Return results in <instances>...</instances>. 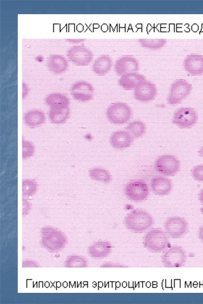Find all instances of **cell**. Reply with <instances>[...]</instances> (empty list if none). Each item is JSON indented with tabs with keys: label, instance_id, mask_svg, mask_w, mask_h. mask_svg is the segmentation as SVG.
<instances>
[{
	"label": "cell",
	"instance_id": "6da1fadb",
	"mask_svg": "<svg viewBox=\"0 0 203 304\" xmlns=\"http://www.w3.org/2000/svg\"><path fill=\"white\" fill-rule=\"evenodd\" d=\"M154 223L152 216L142 209H135L124 217V224L127 229L136 233H141L149 230Z\"/></svg>",
	"mask_w": 203,
	"mask_h": 304
},
{
	"label": "cell",
	"instance_id": "7a4b0ae2",
	"mask_svg": "<svg viewBox=\"0 0 203 304\" xmlns=\"http://www.w3.org/2000/svg\"><path fill=\"white\" fill-rule=\"evenodd\" d=\"M41 242L47 250L55 252L61 250L66 244V238L60 230L52 226L42 228Z\"/></svg>",
	"mask_w": 203,
	"mask_h": 304
},
{
	"label": "cell",
	"instance_id": "3957f363",
	"mask_svg": "<svg viewBox=\"0 0 203 304\" xmlns=\"http://www.w3.org/2000/svg\"><path fill=\"white\" fill-rule=\"evenodd\" d=\"M168 236L164 231L154 228L149 231L144 238L145 247L153 252L164 251L170 247Z\"/></svg>",
	"mask_w": 203,
	"mask_h": 304
},
{
	"label": "cell",
	"instance_id": "277c9868",
	"mask_svg": "<svg viewBox=\"0 0 203 304\" xmlns=\"http://www.w3.org/2000/svg\"><path fill=\"white\" fill-rule=\"evenodd\" d=\"M132 115L130 107L123 102L111 104L106 111V117L112 123L121 125L126 123Z\"/></svg>",
	"mask_w": 203,
	"mask_h": 304
},
{
	"label": "cell",
	"instance_id": "5b68a950",
	"mask_svg": "<svg viewBox=\"0 0 203 304\" xmlns=\"http://www.w3.org/2000/svg\"><path fill=\"white\" fill-rule=\"evenodd\" d=\"M187 256L184 249L179 246H173L167 248L161 257L162 265L166 268H180L186 261Z\"/></svg>",
	"mask_w": 203,
	"mask_h": 304
},
{
	"label": "cell",
	"instance_id": "8992f818",
	"mask_svg": "<svg viewBox=\"0 0 203 304\" xmlns=\"http://www.w3.org/2000/svg\"><path fill=\"white\" fill-rule=\"evenodd\" d=\"M147 183L142 179H134L128 182L124 187L126 196L133 202L145 200L149 195Z\"/></svg>",
	"mask_w": 203,
	"mask_h": 304
},
{
	"label": "cell",
	"instance_id": "52a82bcc",
	"mask_svg": "<svg viewBox=\"0 0 203 304\" xmlns=\"http://www.w3.org/2000/svg\"><path fill=\"white\" fill-rule=\"evenodd\" d=\"M192 89V85L187 81L183 79L175 81L170 88L168 103L171 105L179 103L189 95Z\"/></svg>",
	"mask_w": 203,
	"mask_h": 304
},
{
	"label": "cell",
	"instance_id": "ba28073f",
	"mask_svg": "<svg viewBox=\"0 0 203 304\" xmlns=\"http://www.w3.org/2000/svg\"><path fill=\"white\" fill-rule=\"evenodd\" d=\"M155 169L164 176H173L180 168V162L173 155H164L158 157L155 163Z\"/></svg>",
	"mask_w": 203,
	"mask_h": 304
},
{
	"label": "cell",
	"instance_id": "9c48e42d",
	"mask_svg": "<svg viewBox=\"0 0 203 304\" xmlns=\"http://www.w3.org/2000/svg\"><path fill=\"white\" fill-rule=\"evenodd\" d=\"M164 229L169 237L173 239L180 238L187 233L188 223L182 217L172 216L165 221Z\"/></svg>",
	"mask_w": 203,
	"mask_h": 304
},
{
	"label": "cell",
	"instance_id": "30bf717a",
	"mask_svg": "<svg viewBox=\"0 0 203 304\" xmlns=\"http://www.w3.org/2000/svg\"><path fill=\"white\" fill-rule=\"evenodd\" d=\"M198 115L195 110L191 107H182L174 113L172 122L181 128H190L197 122Z\"/></svg>",
	"mask_w": 203,
	"mask_h": 304
},
{
	"label": "cell",
	"instance_id": "8fae6325",
	"mask_svg": "<svg viewBox=\"0 0 203 304\" xmlns=\"http://www.w3.org/2000/svg\"><path fill=\"white\" fill-rule=\"evenodd\" d=\"M69 59L78 66L88 65L92 60V52L86 47L81 46H73L67 51Z\"/></svg>",
	"mask_w": 203,
	"mask_h": 304
},
{
	"label": "cell",
	"instance_id": "7c38bea8",
	"mask_svg": "<svg viewBox=\"0 0 203 304\" xmlns=\"http://www.w3.org/2000/svg\"><path fill=\"white\" fill-rule=\"evenodd\" d=\"M71 93L76 100L86 102L92 98L94 95V88L90 83L86 81H79L72 86Z\"/></svg>",
	"mask_w": 203,
	"mask_h": 304
},
{
	"label": "cell",
	"instance_id": "4fadbf2b",
	"mask_svg": "<svg viewBox=\"0 0 203 304\" xmlns=\"http://www.w3.org/2000/svg\"><path fill=\"white\" fill-rule=\"evenodd\" d=\"M157 94V88L153 83L144 81L133 90L134 97L136 100L147 102L152 100Z\"/></svg>",
	"mask_w": 203,
	"mask_h": 304
},
{
	"label": "cell",
	"instance_id": "5bb4252c",
	"mask_svg": "<svg viewBox=\"0 0 203 304\" xmlns=\"http://www.w3.org/2000/svg\"><path fill=\"white\" fill-rule=\"evenodd\" d=\"M114 69L118 75L137 72L139 69V63L133 57L125 56L119 58L115 62Z\"/></svg>",
	"mask_w": 203,
	"mask_h": 304
},
{
	"label": "cell",
	"instance_id": "9a60e30c",
	"mask_svg": "<svg viewBox=\"0 0 203 304\" xmlns=\"http://www.w3.org/2000/svg\"><path fill=\"white\" fill-rule=\"evenodd\" d=\"M185 70L189 74L197 76L203 73V56L199 54L187 56L184 62Z\"/></svg>",
	"mask_w": 203,
	"mask_h": 304
},
{
	"label": "cell",
	"instance_id": "2e32d148",
	"mask_svg": "<svg viewBox=\"0 0 203 304\" xmlns=\"http://www.w3.org/2000/svg\"><path fill=\"white\" fill-rule=\"evenodd\" d=\"M150 187L152 191L156 195L165 196L172 190V181L162 176H155L151 180Z\"/></svg>",
	"mask_w": 203,
	"mask_h": 304
},
{
	"label": "cell",
	"instance_id": "e0dca14e",
	"mask_svg": "<svg viewBox=\"0 0 203 304\" xmlns=\"http://www.w3.org/2000/svg\"><path fill=\"white\" fill-rule=\"evenodd\" d=\"M133 137L126 131L120 130L114 132L111 136V145L116 149H123L129 147L133 142Z\"/></svg>",
	"mask_w": 203,
	"mask_h": 304
},
{
	"label": "cell",
	"instance_id": "ac0fdd59",
	"mask_svg": "<svg viewBox=\"0 0 203 304\" xmlns=\"http://www.w3.org/2000/svg\"><path fill=\"white\" fill-rule=\"evenodd\" d=\"M145 77L137 72H130L121 76L119 80L120 86L124 90H134L145 81Z\"/></svg>",
	"mask_w": 203,
	"mask_h": 304
},
{
	"label": "cell",
	"instance_id": "d6986e66",
	"mask_svg": "<svg viewBox=\"0 0 203 304\" xmlns=\"http://www.w3.org/2000/svg\"><path fill=\"white\" fill-rule=\"evenodd\" d=\"M112 248V244L109 241H98L89 247L88 253L93 258H105L111 253Z\"/></svg>",
	"mask_w": 203,
	"mask_h": 304
},
{
	"label": "cell",
	"instance_id": "ffe728a7",
	"mask_svg": "<svg viewBox=\"0 0 203 304\" xmlns=\"http://www.w3.org/2000/svg\"><path fill=\"white\" fill-rule=\"evenodd\" d=\"M48 68L56 74L63 73L67 69L69 64L66 59L58 54L52 55L47 60Z\"/></svg>",
	"mask_w": 203,
	"mask_h": 304
},
{
	"label": "cell",
	"instance_id": "44dd1931",
	"mask_svg": "<svg viewBox=\"0 0 203 304\" xmlns=\"http://www.w3.org/2000/svg\"><path fill=\"white\" fill-rule=\"evenodd\" d=\"M113 65L112 58L104 55L97 58L92 65L93 72L98 75H105L111 69Z\"/></svg>",
	"mask_w": 203,
	"mask_h": 304
},
{
	"label": "cell",
	"instance_id": "7402d4cb",
	"mask_svg": "<svg viewBox=\"0 0 203 304\" xmlns=\"http://www.w3.org/2000/svg\"><path fill=\"white\" fill-rule=\"evenodd\" d=\"M45 102L50 108H69L70 101L64 95L55 93L48 95L45 98Z\"/></svg>",
	"mask_w": 203,
	"mask_h": 304
},
{
	"label": "cell",
	"instance_id": "603a6c76",
	"mask_svg": "<svg viewBox=\"0 0 203 304\" xmlns=\"http://www.w3.org/2000/svg\"><path fill=\"white\" fill-rule=\"evenodd\" d=\"M24 120L28 127L35 128L42 125L45 122L46 116L41 110L32 109L24 115Z\"/></svg>",
	"mask_w": 203,
	"mask_h": 304
},
{
	"label": "cell",
	"instance_id": "cb8c5ba5",
	"mask_svg": "<svg viewBox=\"0 0 203 304\" xmlns=\"http://www.w3.org/2000/svg\"><path fill=\"white\" fill-rule=\"evenodd\" d=\"M70 109L52 108L50 109L49 117L50 121L54 124H60L65 123L70 116Z\"/></svg>",
	"mask_w": 203,
	"mask_h": 304
},
{
	"label": "cell",
	"instance_id": "d4e9b609",
	"mask_svg": "<svg viewBox=\"0 0 203 304\" xmlns=\"http://www.w3.org/2000/svg\"><path fill=\"white\" fill-rule=\"evenodd\" d=\"M89 174L92 179L104 183H109L112 180L110 172L101 168H94L89 171Z\"/></svg>",
	"mask_w": 203,
	"mask_h": 304
},
{
	"label": "cell",
	"instance_id": "484cf974",
	"mask_svg": "<svg viewBox=\"0 0 203 304\" xmlns=\"http://www.w3.org/2000/svg\"><path fill=\"white\" fill-rule=\"evenodd\" d=\"M138 41L142 47L151 50H157L161 49L167 42L166 40L164 39H141Z\"/></svg>",
	"mask_w": 203,
	"mask_h": 304
},
{
	"label": "cell",
	"instance_id": "4316f807",
	"mask_svg": "<svg viewBox=\"0 0 203 304\" xmlns=\"http://www.w3.org/2000/svg\"><path fill=\"white\" fill-rule=\"evenodd\" d=\"M126 130L133 138H138L145 133L146 126L143 122L137 120L130 123L126 127Z\"/></svg>",
	"mask_w": 203,
	"mask_h": 304
},
{
	"label": "cell",
	"instance_id": "83f0119b",
	"mask_svg": "<svg viewBox=\"0 0 203 304\" xmlns=\"http://www.w3.org/2000/svg\"><path fill=\"white\" fill-rule=\"evenodd\" d=\"M22 195L23 196H31L38 188V183L34 179H26L22 181Z\"/></svg>",
	"mask_w": 203,
	"mask_h": 304
},
{
	"label": "cell",
	"instance_id": "f1b7e54d",
	"mask_svg": "<svg viewBox=\"0 0 203 304\" xmlns=\"http://www.w3.org/2000/svg\"><path fill=\"white\" fill-rule=\"evenodd\" d=\"M65 265L69 268L85 267L87 265V260L82 256L72 255L68 257L65 260Z\"/></svg>",
	"mask_w": 203,
	"mask_h": 304
},
{
	"label": "cell",
	"instance_id": "f546056e",
	"mask_svg": "<svg viewBox=\"0 0 203 304\" xmlns=\"http://www.w3.org/2000/svg\"><path fill=\"white\" fill-rule=\"evenodd\" d=\"M35 148L33 144L27 140H22V158L27 159L33 156Z\"/></svg>",
	"mask_w": 203,
	"mask_h": 304
},
{
	"label": "cell",
	"instance_id": "4dcf8cb0",
	"mask_svg": "<svg viewBox=\"0 0 203 304\" xmlns=\"http://www.w3.org/2000/svg\"><path fill=\"white\" fill-rule=\"evenodd\" d=\"M192 175L195 180L203 182V165L195 166L192 170Z\"/></svg>",
	"mask_w": 203,
	"mask_h": 304
},
{
	"label": "cell",
	"instance_id": "1f68e13d",
	"mask_svg": "<svg viewBox=\"0 0 203 304\" xmlns=\"http://www.w3.org/2000/svg\"><path fill=\"white\" fill-rule=\"evenodd\" d=\"M101 267L104 268H123L126 266L120 263L108 261L103 263Z\"/></svg>",
	"mask_w": 203,
	"mask_h": 304
},
{
	"label": "cell",
	"instance_id": "d6a6232c",
	"mask_svg": "<svg viewBox=\"0 0 203 304\" xmlns=\"http://www.w3.org/2000/svg\"><path fill=\"white\" fill-rule=\"evenodd\" d=\"M23 267H38L39 264L35 261L31 260H25L22 262Z\"/></svg>",
	"mask_w": 203,
	"mask_h": 304
},
{
	"label": "cell",
	"instance_id": "836d02e7",
	"mask_svg": "<svg viewBox=\"0 0 203 304\" xmlns=\"http://www.w3.org/2000/svg\"><path fill=\"white\" fill-rule=\"evenodd\" d=\"M30 209L29 203L25 199H23V213H27Z\"/></svg>",
	"mask_w": 203,
	"mask_h": 304
},
{
	"label": "cell",
	"instance_id": "e575fe53",
	"mask_svg": "<svg viewBox=\"0 0 203 304\" xmlns=\"http://www.w3.org/2000/svg\"><path fill=\"white\" fill-rule=\"evenodd\" d=\"M65 41L72 44H78L84 42L85 40L83 39H69L65 40Z\"/></svg>",
	"mask_w": 203,
	"mask_h": 304
},
{
	"label": "cell",
	"instance_id": "d590c367",
	"mask_svg": "<svg viewBox=\"0 0 203 304\" xmlns=\"http://www.w3.org/2000/svg\"><path fill=\"white\" fill-rule=\"evenodd\" d=\"M198 237L199 239L203 243V225L198 230Z\"/></svg>",
	"mask_w": 203,
	"mask_h": 304
},
{
	"label": "cell",
	"instance_id": "8d00e7d4",
	"mask_svg": "<svg viewBox=\"0 0 203 304\" xmlns=\"http://www.w3.org/2000/svg\"><path fill=\"white\" fill-rule=\"evenodd\" d=\"M198 197L200 202L203 204V189L199 193Z\"/></svg>",
	"mask_w": 203,
	"mask_h": 304
},
{
	"label": "cell",
	"instance_id": "74e56055",
	"mask_svg": "<svg viewBox=\"0 0 203 304\" xmlns=\"http://www.w3.org/2000/svg\"><path fill=\"white\" fill-rule=\"evenodd\" d=\"M198 154L200 157H203V146L198 150Z\"/></svg>",
	"mask_w": 203,
	"mask_h": 304
}]
</instances>
